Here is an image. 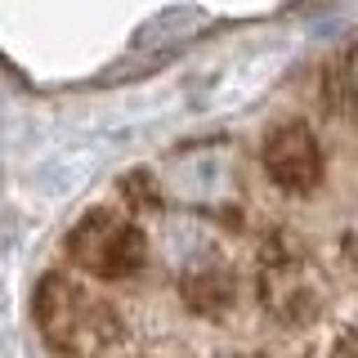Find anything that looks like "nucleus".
Wrapping results in <instances>:
<instances>
[{"label": "nucleus", "instance_id": "6e6552de", "mask_svg": "<svg viewBox=\"0 0 358 358\" xmlns=\"http://www.w3.org/2000/svg\"><path fill=\"white\" fill-rule=\"evenodd\" d=\"M229 358H264V354H229Z\"/></svg>", "mask_w": 358, "mask_h": 358}, {"label": "nucleus", "instance_id": "f257e3e1", "mask_svg": "<svg viewBox=\"0 0 358 358\" xmlns=\"http://www.w3.org/2000/svg\"><path fill=\"white\" fill-rule=\"evenodd\" d=\"M36 331L59 358H108L126 341V322L117 305L99 296L94 287H81L63 273H45L31 300Z\"/></svg>", "mask_w": 358, "mask_h": 358}, {"label": "nucleus", "instance_id": "7ed1b4c3", "mask_svg": "<svg viewBox=\"0 0 358 358\" xmlns=\"http://www.w3.org/2000/svg\"><path fill=\"white\" fill-rule=\"evenodd\" d=\"M255 287H260V305L273 313L282 327H300V322H309L313 313L322 309L318 278H313L305 251H300L296 242H287L282 233L264 246Z\"/></svg>", "mask_w": 358, "mask_h": 358}, {"label": "nucleus", "instance_id": "f03ea898", "mask_svg": "<svg viewBox=\"0 0 358 358\" xmlns=\"http://www.w3.org/2000/svg\"><path fill=\"white\" fill-rule=\"evenodd\" d=\"M67 260L99 282H130L148 264V238L126 215L90 210L67 233Z\"/></svg>", "mask_w": 358, "mask_h": 358}, {"label": "nucleus", "instance_id": "0eeeda50", "mask_svg": "<svg viewBox=\"0 0 358 358\" xmlns=\"http://www.w3.org/2000/svg\"><path fill=\"white\" fill-rule=\"evenodd\" d=\"M331 358H354V336H341V345L331 350Z\"/></svg>", "mask_w": 358, "mask_h": 358}, {"label": "nucleus", "instance_id": "423d86ee", "mask_svg": "<svg viewBox=\"0 0 358 358\" xmlns=\"http://www.w3.org/2000/svg\"><path fill=\"white\" fill-rule=\"evenodd\" d=\"M126 197L134 201V206H157V184L148 171H134L126 175Z\"/></svg>", "mask_w": 358, "mask_h": 358}, {"label": "nucleus", "instance_id": "20e7f679", "mask_svg": "<svg viewBox=\"0 0 358 358\" xmlns=\"http://www.w3.org/2000/svg\"><path fill=\"white\" fill-rule=\"evenodd\" d=\"M264 171L278 188L287 193H313L327 175V157H322V143L305 121H278L273 130L264 134Z\"/></svg>", "mask_w": 358, "mask_h": 358}, {"label": "nucleus", "instance_id": "39448f33", "mask_svg": "<svg viewBox=\"0 0 358 358\" xmlns=\"http://www.w3.org/2000/svg\"><path fill=\"white\" fill-rule=\"evenodd\" d=\"M179 296H184V305L201 313V318H224V313L233 309V300H238V282H233V273H224V268H193V273L179 282Z\"/></svg>", "mask_w": 358, "mask_h": 358}]
</instances>
